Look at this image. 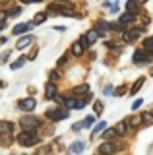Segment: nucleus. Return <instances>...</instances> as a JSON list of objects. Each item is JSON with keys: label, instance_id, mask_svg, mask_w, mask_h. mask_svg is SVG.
Returning <instances> with one entry per match:
<instances>
[{"label": "nucleus", "instance_id": "nucleus-1", "mask_svg": "<svg viewBox=\"0 0 153 155\" xmlns=\"http://www.w3.org/2000/svg\"><path fill=\"white\" fill-rule=\"evenodd\" d=\"M18 142H20L23 147H31V145L39 143V136H37V130H23V132L18 134Z\"/></svg>", "mask_w": 153, "mask_h": 155}, {"label": "nucleus", "instance_id": "nucleus-2", "mask_svg": "<svg viewBox=\"0 0 153 155\" xmlns=\"http://www.w3.org/2000/svg\"><path fill=\"white\" fill-rule=\"evenodd\" d=\"M72 2H62V4H54L50 2L49 4V12H56V14H62V16H68V18H76V10L70 6Z\"/></svg>", "mask_w": 153, "mask_h": 155}, {"label": "nucleus", "instance_id": "nucleus-3", "mask_svg": "<svg viewBox=\"0 0 153 155\" xmlns=\"http://www.w3.org/2000/svg\"><path fill=\"white\" fill-rule=\"evenodd\" d=\"M41 124V120L37 116H31V114H25L20 118V126L23 130H37V126Z\"/></svg>", "mask_w": 153, "mask_h": 155}, {"label": "nucleus", "instance_id": "nucleus-4", "mask_svg": "<svg viewBox=\"0 0 153 155\" xmlns=\"http://www.w3.org/2000/svg\"><path fill=\"white\" fill-rule=\"evenodd\" d=\"M47 118L49 120H54V122H58V120H64V118H68V109H50V110H47Z\"/></svg>", "mask_w": 153, "mask_h": 155}, {"label": "nucleus", "instance_id": "nucleus-5", "mask_svg": "<svg viewBox=\"0 0 153 155\" xmlns=\"http://www.w3.org/2000/svg\"><path fill=\"white\" fill-rule=\"evenodd\" d=\"M134 64H138V66H143V64H147L149 62V52L145 51V48H138L136 52H134Z\"/></svg>", "mask_w": 153, "mask_h": 155}, {"label": "nucleus", "instance_id": "nucleus-6", "mask_svg": "<svg viewBox=\"0 0 153 155\" xmlns=\"http://www.w3.org/2000/svg\"><path fill=\"white\" fill-rule=\"evenodd\" d=\"M142 33H143V27H134V29H130V31L124 33L122 39H124V43H132V41H136Z\"/></svg>", "mask_w": 153, "mask_h": 155}, {"label": "nucleus", "instance_id": "nucleus-7", "mask_svg": "<svg viewBox=\"0 0 153 155\" xmlns=\"http://www.w3.org/2000/svg\"><path fill=\"white\" fill-rule=\"evenodd\" d=\"M33 25H35L33 21H27V23H18V25L12 29V35H21V33H25V31H31Z\"/></svg>", "mask_w": 153, "mask_h": 155}, {"label": "nucleus", "instance_id": "nucleus-8", "mask_svg": "<svg viewBox=\"0 0 153 155\" xmlns=\"http://www.w3.org/2000/svg\"><path fill=\"white\" fill-rule=\"evenodd\" d=\"M18 109H20V110H33V109H35V99H33V97L21 99L20 103H18Z\"/></svg>", "mask_w": 153, "mask_h": 155}, {"label": "nucleus", "instance_id": "nucleus-9", "mask_svg": "<svg viewBox=\"0 0 153 155\" xmlns=\"http://www.w3.org/2000/svg\"><path fill=\"white\" fill-rule=\"evenodd\" d=\"M0 136H14V124L8 120L0 122Z\"/></svg>", "mask_w": 153, "mask_h": 155}, {"label": "nucleus", "instance_id": "nucleus-10", "mask_svg": "<svg viewBox=\"0 0 153 155\" xmlns=\"http://www.w3.org/2000/svg\"><path fill=\"white\" fill-rule=\"evenodd\" d=\"M97 151H99V153H112V151H116V147H114V145L111 143V140H107L105 143L99 145V149H97Z\"/></svg>", "mask_w": 153, "mask_h": 155}, {"label": "nucleus", "instance_id": "nucleus-11", "mask_svg": "<svg viewBox=\"0 0 153 155\" xmlns=\"http://www.w3.org/2000/svg\"><path fill=\"white\" fill-rule=\"evenodd\" d=\"M93 29L99 33V37H101V35H105V33L109 31V23L105 21V19H101V21H97V23H95V27H93Z\"/></svg>", "mask_w": 153, "mask_h": 155}, {"label": "nucleus", "instance_id": "nucleus-12", "mask_svg": "<svg viewBox=\"0 0 153 155\" xmlns=\"http://www.w3.org/2000/svg\"><path fill=\"white\" fill-rule=\"evenodd\" d=\"M31 41H33V37H31V35H25V37H21L20 41L16 43V48H18V51H23V48H25L27 45H31Z\"/></svg>", "mask_w": 153, "mask_h": 155}, {"label": "nucleus", "instance_id": "nucleus-13", "mask_svg": "<svg viewBox=\"0 0 153 155\" xmlns=\"http://www.w3.org/2000/svg\"><path fill=\"white\" fill-rule=\"evenodd\" d=\"M126 12L140 14V2H138V0H128L126 2Z\"/></svg>", "mask_w": 153, "mask_h": 155}, {"label": "nucleus", "instance_id": "nucleus-14", "mask_svg": "<svg viewBox=\"0 0 153 155\" xmlns=\"http://www.w3.org/2000/svg\"><path fill=\"white\" fill-rule=\"evenodd\" d=\"M134 19H136V14H132V12H124V14H120V18H118V21L120 23H132Z\"/></svg>", "mask_w": 153, "mask_h": 155}, {"label": "nucleus", "instance_id": "nucleus-15", "mask_svg": "<svg viewBox=\"0 0 153 155\" xmlns=\"http://www.w3.org/2000/svg\"><path fill=\"white\" fill-rule=\"evenodd\" d=\"M45 93H47V99H52L58 91H56V85H54V81H49L47 84V87H45Z\"/></svg>", "mask_w": 153, "mask_h": 155}, {"label": "nucleus", "instance_id": "nucleus-16", "mask_svg": "<svg viewBox=\"0 0 153 155\" xmlns=\"http://www.w3.org/2000/svg\"><path fill=\"white\" fill-rule=\"evenodd\" d=\"M83 51H85V48H83V45L80 41H76L74 45H72V54H74V56H82Z\"/></svg>", "mask_w": 153, "mask_h": 155}, {"label": "nucleus", "instance_id": "nucleus-17", "mask_svg": "<svg viewBox=\"0 0 153 155\" xmlns=\"http://www.w3.org/2000/svg\"><path fill=\"white\" fill-rule=\"evenodd\" d=\"M85 149V143L83 142H74L70 145V153H82Z\"/></svg>", "mask_w": 153, "mask_h": 155}, {"label": "nucleus", "instance_id": "nucleus-18", "mask_svg": "<svg viewBox=\"0 0 153 155\" xmlns=\"http://www.w3.org/2000/svg\"><path fill=\"white\" fill-rule=\"evenodd\" d=\"M89 91V85L87 84H82V85H76L74 87V95H85Z\"/></svg>", "mask_w": 153, "mask_h": 155}, {"label": "nucleus", "instance_id": "nucleus-19", "mask_svg": "<svg viewBox=\"0 0 153 155\" xmlns=\"http://www.w3.org/2000/svg\"><path fill=\"white\" fill-rule=\"evenodd\" d=\"M103 138L105 140H114V138H116V130H114V128H105L103 130Z\"/></svg>", "mask_w": 153, "mask_h": 155}, {"label": "nucleus", "instance_id": "nucleus-20", "mask_svg": "<svg viewBox=\"0 0 153 155\" xmlns=\"http://www.w3.org/2000/svg\"><path fill=\"white\" fill-rule=\"evenodd\" d=\"M25 62H27V56H20L16 62H12V64H10V68H12V70H18V68H21Z\"/></svg>", "mask_w": 153, "mask_h": 155}, {"label": "nucleus", "instance_id": "nucleus-21", "mask_svg": "<svg viewBox=\"0 0 153 155\" xmlns=\"http://www.w3.org/2000/svg\"><path fill=\"white\" fill-rule=\"evenodd\" d=\"M143 81H145V78H138V81L130 87V91H132V95H136V91H140L142 89V85H143Z\"/></svg>", "mask_w": 153, "mask_h": 155}, {"label": "nucleus", "instance_id": "nucleus-22", "mask_svg": "<svg viewBox=\"0 0 153 155\" xmlns=\"http://www.w3.org/2000/svg\"><path fill=\"white\" fill-rule=\"evenodd\" d=\"M126 126H128V122H118L116 126H114L116 136H124V134H126Z\"/></svg>", "mask_w": 153, "mask_h": 155}, {"label": "nucleus", "instance_id": "nucleus-23", "mask_svg": "<svg viewBox=\"0 0 153 155\" xmlns=\"http://www.w3.org/2000/svg\"><path fill=\"white\" fill-rule=\"evenodd\" d=\"M107 128V122H105V120H101V122H97L93 126V136H97L99 132H103V130Z\"/></svg>", "mask_w": 153, "mask_h": 155}, {"label": "nucleus", "instance_id": "nucleus-24", "mask_svg": "<svg viewBox=\"0 0 153 155\" xmlns=\"http://www.w3.org/2000/svg\"><path fill=\"white\" fill-rule=\"evenodd\" d=\"M64 107H66V109H76V95L74 97H66V99H64Z\"/></svg>", "mask_w": 153, "mask_h": 155}, {"label": "nucleus", "instance_id": "nucleus-25", "mask_svg": "<svg viewBox=\"0 0 153 155\" xmlns=\"http://www.w3.org/2000/svg\"><path fill=\"white\" fill-rule=\"evenodd\" d=\"M85 37H87V41H89V43H91V45H93V43H95V41H97V37H99V33H97V31H95V29H91V31H87V33H85Z\"/></svg>", "mask_w": 153, "mask_h": 155}, {"label": "nucleus", "instance_id": "nucleus-26", "mask_svg": "<svg viewBox=\"0 0 153 155\" xmlns=\"http://www.w3.org/2000/svg\"><path fill=\"white\" fill-rule=\"evenodd\" d=\"M143 48H145L147 52H151V51H153V37L143 39Z\"/></svg>", "mask_w": 153, "mask_h": 155}, {"label": "nucleus", "instance_id": "nucleus-27", "mask_svg": "<svg viewBox=\"0 0 153 155\" xmlns=\"http://www.w3.org/2000/svg\"><path fill=\"white\" fill-rule=\"evenodd\" d=\"M142 122H145V124H153V114H151V110H147V113H143V114H142Z\"/></svg>", "mask_w": 153, "mask_h": 155}, {"label": "nucleus", "instance_id": "nucleus-28", "mask_svg": "<svg viewBox=\"0 0 153 155\" xmlns=\"http://www.w3.org/2000/svg\"><path fill=\"white\" fill-rule=\"evenodd\" d=\"M93 124H95V116H87V118L82 122V128H91Z\"/></svg>", "mask_w": 153, "mask_h": 155}, {"label": "nucleus", "instance_id": "nucleus-29", "mask_svg": "<svg viewBox=\"0 0 153 155\" xmlns=\"http://www.w3.org/2000/svg\"><path fill=\"white\" fill-rule=\"evenodd\" d=\"M43 21H47V14H45V12L37 14V16H35V19H33V23H35V25H37V23H43Z\"/></svg>", "mask_w": 153, "mask_h": 155}, {"label": "nucleus", "instance_id": "nucleus-30", "mask_svg": "<svg viewBox=\"0 0 153 155\" xmlns=\"http://www.w3.org/2000/svg\"><path fill=\"white\" fill-rule=\"evenodd\" d=\"M109 29H112V31H122V29H124V23H120V21L109 23Z\"/></svg>", "mask_w": 153, "mask_h": 155}, {"label": "nucleus", "instance_id": "nucleus-31", "mask_svg": "<svg viewBox=\"0 0 153 155\" xmlns=\"http://www.w3.org/2000/svg\"><path fill=\"white\" fill-rule=\"evenodd\" d=\"M93 109H95V114H101L103 113V103H101V101H95V103H93Z\"/></svg>", "mask_w": 153, "mask_h": 155}, {"label": "nucleus", "instance_id": "nucleus-32", "mask_svg": "<svg viewBox=\"0 0 153 155\" xmlns=\"http://www.w3.org/2000/svg\"><path fill=\"white\" fill-rule=\"evenodd\" d=\"M126 89H128V87H126V85H120V87H118V89H114V91H112V93H114V95H116V97H120V95H124V93H126Z\"/></svg>", "mask_w": 153, "mask_h": 155}, {"label": "nucleus", "instance_id": "nucleus-33", "mask_svg": "<svg viewBox=\"0 0 153 155\" xmlns=\"http://www.w3.org/2000/svg\"><path fill=\"white\" fill-rule=\"evenodd\" d=\"M49 78H50V81H58V80H60V74H58L56 70H52L50 74H49Z\"/></svg>", "mask_w": 153, "mask_h": 155}, {"label": "nucleus", "instance_id": "nucleus-34", "mask_svg": "<svg viewBox=\"0 0 153 155\" xmlns=\"http://www.w3.org/2000/svg\"><path fill=\"white\" fill-rule=\"evenodd\" d=\"M142 103H143V101H142V99H136V101H134V103H132V110H136V109H140V107H142Z\"/></svg>", "mask_w": 153, "mask_h": 155}, {"label": "nucleus", "instance_id": "nucleus-35", "mask_svg": "<svg viewBox=\"0 0 153 155\" xmlns=\"http://www.w3.org/2000/svg\"><path fill=\"white\" fill-rule=\"evenodd\" d=\"M20 12H21L20 8H12V10H8V16H20Z\"/></svg>", "mask_w": 153, "mask_h": 155}, {"label": "nucleus", "instance_id": "nucleus-36", "mask_svg": "<svg viewBox=\"0 0 153 155\" xmlns=\"http://www.w3.org/2000/svg\"><path fill=\"white\" fill-rule=\"evenodd\" d=\"M80 43H82V45H83V48H89V45H91V43L87 41V37H85V35H83L82 39H80Z\"/></svg>", "mask_w": 153, "mask_h": 155}, {"label": "nucleus", "instance_id": "nucleus-37", "mask_svg": "<svg viewBox=\"0 0 153 155\" xmlns=\"http://www.w3.org/2000/svg\"><path fill=\"white\" fill-rule=\"evenodd\" d=\"M112 91H114V87H112V85H105V89H103V93H105V95H111V93H112Z\"/></svg>", "mask_w": 153, "mask_h": 155}, {"label": "nucleus", "instance_id": "nucleus-38", "mask_svg": "<svg viewBox=\"0 0 153 155\" xmlns=\"http://www.w3.org/2000/svg\"><path fill=\"white\" fill-rule=\"evenodd\" d=\"M52 99H54V101H56V103H58V105H64V97H60L58 93H56L54 97H52Z\"/></svg>", "mask_w": 153, "mask_h": 155}, {"label": "nucleus", "instance_id": "nucleus-39", "mask_svg": "<svg viewBox=\"0 0 153 155\" xmlns=\"http://www.w3.org/2000/svg\"><path fill=\"white\" fill-rule=\"evenodd\" d=\"M66 60H68V54L60 56V60H58V66H64V64H66Z\"/></svg>", "mask_w": 153, "mask_h": 155}, {"label": "nucleus", "instance_id": "nucleus-40", "mask_svg": "<svg viewBox=\"0 0 153 155\" xmlns=\"http://www.w3.org/2000/svg\"><path fill=\"white\" fill-rule=\"evenodd\" d=\"M72 130H74V132H80V130H82V122H76L72 126Z\"/></svg>", "mask_w": 153, "mask_h": 155}, {"label": "nucleus", "instance_id": "nucleus-41", "mask_svg": "<svg viewBox=\"0 0 153 155\" xmlns=\"http://www.w3.org/2000/svg\"><path fill=\"white\" fill-rule=\"evenodd\" d=\"M85 107V99L83 101H76V109H83Z\"/></svg>", "mask_w": 153, "mask_h": 155}, {"label": "nucleus", "instance_id": "nucleus-42", "mask_svg": "<svg viewBox=\"0 0 153 155\" xmlns=\"http://www.w3.org/2000/svg\"><path fill=\"white\" fill-rule=\"evenodd\" d=\"M23 4H39V2H43V0H21Z\"/></svg>", "mask_w": 153, "mask_h": 155}, {"label": "nucleus", "instance_id": "nucleus-43", "mask_svg": "<svg viewBox=\"0 0 153 155\" xmlns=\"http://www.w3.org/2000/svg\"><path fill=\"white\" fill-rule=\"evenodd\" d=\"M35 56H37V48H33V51H31V54L27 56V60H33V58H35Z\"/></svg>", "mask_w": 153, "mask_h": 155}, {"label": "nucleus", "instance_id": "nucleus-44", "mask_svg": "<svg viewBox=\"0 0 153 155\" xmlns=\"http://www.w3.org/2000/svg\"><path fill=\"white\" fill-rule=\"evenodd\" d=\"M8 18V12H0V21H6Z\"/></svg>", "mask_w": 153, "mask_h": 155}, {"label": "nucleus", "instance_id": "nucleus-45", "mask_svg": "<svg viewBox=\"0 0 153 155\" xmlns=\"http://www.w3.org/2000/svg\"><path fill=\"white\" fill-rule=\"evenodd\" d=\"M105 47H109V48H116V45H114V43H105Z\"/></svg>", "mask_w": 153, "mask_h": 155}, {"label": "nucleus", "instance_id": "nucleus-46", "mask_svg": "<svg viewBox=\"0 0 153 155\" xmlns=\"http://www.w3.org/2000/svg\"><path fill=\"white\" fill-rule=\"evenodd\" d=\"M138 2H140V4H145V2H147V0H138Z\"/></svg>", "mask_w": 153, "mask_h": 155}, {"label": "nucleus", "instance_id": "nucleus-47", "mask_svg": "<svg viewBox=\"0 0 153 155\" xmlns=\"http://www.w3.org/2000/svg\"><path fill=\"white\" fill-rule=\"evenodd\" d=\"M149 58H153V51H151V52H149Z\"/></svg>", "mask_w": 153, "mask_h": 155}, {"label": "nucleus", "instance_id": "nucleus-48", "mask_svg": "<svg viewBox=\"0 0 153 155\" xmlns=\"http://www.w3.org/2000/svg\"><path fill=\"white\" fill-rule=\"evenodd\" d=\"M60 2H70V0H60Z\"/></svg>", "mask_w": 153, "mask_h": 155}, {"label": "nucleus", "instance_id": "nucleus-49", "mask_svg": "<svg viewBox=\"0 0 153 155\" xmlns=\"http://www.w3.org/2000/svg\"><path fill=\"white\" fill-rule=\"evenodd\" d=\"M2 4H4V0H0V6H2Z\"/></svg>", "mask_w": 153, "mask_h": 155}, {"label": "nucleus", "instance_id": "nucleus-50", "mask_svg": "<svg viewBox=\"0 0 153 155\" xmlns=\"http://www.w3.org/2000/svg\"><path fill=\"white\" fill-rule=\"evenodd\" d=\"M151 76H153V68H151Z\"/></svg>", "mask_w": 153, "mask_h": 155}, {"label": "nucleus", "instance_id": "nucleus-51", "mask_svg": "<svg viewBox=\"0 0 153 155\" xmlns=\"http://www.w3.org/2000/svg\"><path fill=\"white\" fill-rule=\"evenodd\" d=\"M151 114H153V110H151Z\"/></svg>", "mask_w": 153, "mask_h": 155}]
</instances>
